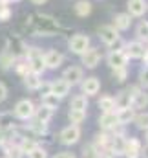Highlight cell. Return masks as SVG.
<instances>
[{
    "label": "cell",
    "mask_w": 148,
    "mask_h": 158,
    "mask_svg": "<svg viewBox=\"0 0 148 158\" xmlns=\"http://www.w3.org/2000/svg\"><path fill=\"white\" fill-rule=\"evenodd\" d=\"M97 37L101 40V44L106 46L108 50H111V48H119L121 50V46H123V35L111 24H101L97 28Z\"/></svg>",
    "instance_id": "1"
},
{
    "label": "cell",
    "mask_w": 148,
    "mask_h": 158,
    "mask_svg": "<svg viewBox=\"0 0 148 158\" xmlns=\"http://www.w3.org/2000/svg\"><path fill=\"white\" fill-rule=\"evenodd\" d=\"M24 57L28 59L31 72L40 74V76H46L48 70L44 66V50L40 46H37V44H28L26 46V52H24Z\"/></svg>",
    "instance_id": "2"
},
{
    "label": "cell",
    "mask_w": 148,
    "mask_h": 158,
    "mask_svg": "<svg viewBox=\"0 0 148 158\" xmlns=\"http://www.w3.org/2000/svg\"><path fill=\"white\" fill-rule=\"evenodd\" d=\"M82 138V129L79 125H72L68 123L66 127H62L57 132V142L64 147V149H72L73 145H77Z\"/></svg>",
    "instance_id": "3"
},
{
    "label": "cell",
    "mask_w": 148,
    "mask_h": 158,
    "mask_svg": "<svg viewBox=\"0 0 148 158\" xmlns=\"http://www.w3.org/2000/svg\"><path fill=\"white\" fill-rule=\"evenodd\" d=\"M66 46H68V52L75 55V57H80L90 46H92V37L84 31H77L73 35H70L66 40Z\"/></svg>",
    "instance_id": "4"
},
{
    "label": "cell",
    "mask_w": 148,
    "mask_h": 158,
    "mask_svg": "<svg viewBox=\"0 0 148 158\" xmlns=\"http://www.w3.org/2000/svg\"><path fill=\"white\" fill-rule=\"evenodd\" d=\"M126 90H128V94H130V107H132L135 112L146 110L148 109V90L141 88L137 83L128 85Z\"/></svg>",
    "instance_id": "5"
},
{
    "label": "cell",
    "mask_w": 148,
    "mask_h": 158,
    "mask_svg": "<svg viewBox=\"0 0 148 158\" xmlns=\"http://www.w3.org/2000/svg\"><path fill=\"white\" fill-rule=\"evenodd\" d=\"M35 109H37V103L31 99V98H22V99H18L17 103H15V107H13V116L17 121H29V119L33 118V114H35Z\"/></svg>",
    "instance_id": "6"
},
{
    "label": "cell",
    "mask_w": 148,
    "mask_h": 158,
    "mask_svg": "<svg viewBox=\"0 0 148 158\" xmlns=\"http://www.w3.org/2000/svg\"><path fill=\"white\" fill-rule=\"evenodd\" d=\"M103 59H104V53H103V50L99 48V46H90L80 57H79V64L84 68V70H95L101 63H103Z\"/></svg>",
    "instance_id": "7"
},
{
    "label": "cell",
    "mask_w": 148,
    "mask_h": 158,
    "mask_svg": "<svg viewBox=\"0 0 148 158\" xmlns=\"http://www.w3.org/2000/svg\"><path fill=\"white\" fill-rule=\"evenodd\" d=\"M146 46H148V44L141 42V40L130 39V40H123V46H121V50L126 53V57H128L130 61H141V59L145 57Z\"/></svg>",
    "instance_id": "8"
},
{
    "label": "cell",
    "mask_w": 148,
    "mask_h": 158,
    "mask_svg": "<svg viewBox=\"0 0 148 158\" xmlns=\"http://www.w3.org/2000/svg\"><path fill=\"white\" fill-rule=\"evenodd\" d=\"M66 63V55L57 50V48H46L44 50V66L48 72H55L59 68H62V64Z\"/></svg>",
    "instance_id": "9"
},
{
    "label": "cell",
    "mask_w": 148,
    "mask_h": 158,
    "mask_svg": "<svg viewBox=\"0 0 148 158\" xmlns=\"http://www.w3.org/2000/svg\"><path fill=\"white\" fill-rule=\"evenodd\" d=\"M110 70H115V68H126L130 66V59L126 57V53L119 48H111L104 53V59H103Z\"/></svg>",
    "instance_id": "10"
},
{
    "label": "cell",
    "mask_w": 148,
    "mask_h": 158,
    "mask_svg": "<svg viewBox=\"0 0 148 158\" xmlns=\"http://www.w3.org/2000/svg\"><path fill=\"white\" fill-rule=\"evenodd\" d=\"M101 77L97 76H84V79L79 85V92L84 94L86 98H97L101 94Z\"/></svg>",
    "instance_id": "11"
},
{
    "label": "cell",
    "mask_w": 148,
    "mask_h": 158,
    "mask_svg": "<svg viewBox=\"0 0 148 158\" xmlns=\"http://www.w3.org/2000/svg\"><path fill=\"white\" fill-rule=\"evenodd\" d=\"M143 140L135 134H128L126 136V145H124V155L123 158H141L143 151Z\"/></svg>",
    "instance_id": "12"
},
{
    "label": "cell",
    "mask_w": 148,
    "mask_h": 158,
    "mask_svg": "<svg viewBox=\"0 0 148 158\" xmlns=\"http://www.w3.org/2000/svg\"><path fill=\"white\" fill-rule=\"evenodd\" d=\"M84 68L80 66V64H70V66H66L64 70H62V74H60V77L64 79V81H68L72 86H79L80 85V81L84 79Z\"/></svg>",
    "instance_id": "13"
},
{
    "label": "cell",
    "mask_w": 148,
    "mask_h": 158,
    "mask_svg": "<svg viewBox=\"0 0 148 158\" xmlns=\"http://www.w3.org/2000/svg\"><path fill=\"white\" fill-rule=\"evenodd\" d=\"M110 24L119 31V33H126V31L134 26V19H132L126 11H119V13H115V15L111 17Z\"/></svg>",
    "instance_id": "14"
},
{
    "label": "cell",
    "mask_w": 148,
    "mask_h": 158,
    "mask_svg": "<svg viewBox=\"0 0 148 158\" xmlns=\"http://www.w3.org/2000/svg\"><path fill=\"white\" fill-rule=\"evenodd\" d=\"M126 13L132 19H145L148 13V0H126Z\"/></svg>",
    "instance_id": "15"
},
{
    "label": "cell",
    "mask_w": 148,
    "mask_h": 158,
    "mask_svg": "<svg viewBox=\"0 0 148 158\" xmlns=\"http://www.w3.org/2000/svg\"><path fill=\"white\" fill-rule=\"evenodd\" d=\"M51 81V94L53 96H57L60 101L62 99H66L70 94H72V85L68 83V81H64L62 77H55V79H49Z\"/></svg>",
    "instance_id": "16"
},
{
    "label": "cell",
    "mask_w": 148,
    "mask_h": 158,
    "mask_svg": "<svg viewBox=\"0 0 148 158\" xmlns=\"http://www.w3.org/2000/svg\"><path fill=\"white\" fill-rule=\"evenodd\" d=\"M17 57H18V53H17L9 44H6V48L0 52V70H2V72L13 70V64H15Z\"/></svg>",
    "instance_id": "17"
},
{
    "label": "cell",
    "mask_w": 148,
    "mask_h": 158,
    "mask_svg": "<svg viewBox=\"0 0 148 158\" xmlns=\"http://www.w3.org/2000/svg\"><path fill=\"white\" fill-rule=\"evenodd\" d=\"M97 125H99V131L111 132L119 125V121H117V110H113V112H101L99 118H97Z\"/></svg>",
    "instance_id": "18"
},
{
    "label": "cell",
    "mask_w": 148,
    "mask_h": 158,
    "mask_svg": "<svg viewBox=\"0 0 148 158\" xmlns=\"http://www.w3.org/2000/svg\"><path fill=\"white\" fill-rule=\"evenodd\" d=\"M110 151L115 158H123L124 155V145H126V136L128 134H115V132H110Z\"/></svg>",
    "instance_id": "19"
},
{
    "label": "cell",
    "mask_w": 148,
    "mask_h": 158,
    "mask_svg": "<svg viewBox=\"0 0 148 158\" xmlns=\"http://www.w3.org/2000/svg\"><path fill=\"white\" fill-rule=\"evenodd\" d=\"M42 81H44V76L35 74V72H29V74H26L22 77V85H24V88L28 92H37L38 88H40V85H42Z\"/></svg>",
    "instance_id": "20"
},
{
    "label": "cell",
    "mask_w": 148,
    "mask_h": 158,
    "mask_svg": "<svg viewBox=\"0 0 148 158\" xmlns=\"http://www.w3.org/2000/svg\"><path fill=\"white\" fill-rule=\"evenodd\" d=\"M73 13L79 19H86L93 13V4L92 0H75L73 2Z\"/></svg>",
    "instance_id": "21"
},
{
    "label": "cell",
    "mask_w": 148,
    "mask_h": 158,
    "mask_svg": "<svg viewBox=\"0 0 148 158\" xmlns=\"http://www.w3.org/2000/svg\"><path fill=\"white\" fill-rule=\"evenodd\" d=\"M97 109L99 112H113L115 109V99L111 94H99L97 96Z\"/></svg>",
    "instance_id": "22"
},
{
    "label": "cell",
    "mask_w": 148,
    "mask_h": 158,
    "mask_svg": "<svg viewBox=\"0 0 148 158\" xmlns=\"http://www.w3.org/2000/svg\"><path fill=\"white\" fill-rule=\"evenodd\" d=\"M70 109H73V110H84V112H88V109H90V98H86L84 94H73L72 98H70Z\"/></svg>",
    "instance_id": "23"
},
{
    "label": "cell",
    "mask_w": 148,
    "mask_h": 158,
    "mask_svg": "<svg viewBox=\"0 0 148 158\" xmlns=\"http://www.w3.org/2000/svg\"><path fill=\"white\" fill-rule=\"evenodd\" d=\"M55 116V112L51 110V109H48V107H44V105H40L38 103L37 109H35V114H33V118L35 121H40V123H49L51 119Z\"/></svg>",
    "instance_id": "24"
},
{
    "label": "cell",
    "mask_w": 148,
    "mask_h": 158,
    "mask_svg": "<svg viewBox=\"0 0 148 158\" xmlns=\"http://www.w3.org/2000/svg\"><path fill=\"white\" fill-rule=\"evenodd\" d=\"M134 39L148 44V20L146 19H139V22L135 24V28H134Z\"/></svg>",
    "instance_id": "25"
},
{
    "label": "cell",
    "mask_w": 148,
    "mask_h": 158,
    "mask_svg": "<svg viewBox=\"0 0 148 158\" xmlns=\"http://www.w3.org/2000/svg\"><path fill=\"white\" fill-rule=\"evenodd\" d=\"M135 114H137V112H135L132 107H128V109H119V110H117V121H119V125L130 127V125L134 123Z\"/></svg>",
    "instance_id": "26"
},
{
    "label": "cell",
    "mask_w": 148,
    "mask_h": 158,
    "mask_svg": "<svg viewBox=\"0 0 148 158\" xmlns=\"http://www.w3.org/2000/svg\"><path fill=\"white\" fill-rule=\"evenodd\" d=\"M13 72H15L20 79L24 77L26 74H29V72H31L29 63H28V59H26L24 55H18V57H17V61H15V64H13Z\"/></svg>",
    "instance_id": "27"
},
{
    "label": "cell",
    "mask_w": 148,
    "mask_h": 158,
    "mask_svg": "<svg viewBox=\"0 0 148 158\" xmlns=\"http://www.w3.org/2000/svg\"><path fill=\"white\" fill-rule=\"evenodd\" d=\"M113 99H115V109L117 110L119 109H128L130 107V94H128L126 86L121 88V90H117L115 96H113Z\"/></svg>",
    "instance_id": "28"
},
{
    "label": "cell",
    "mask_w": 148,
    "mask_h": 158,
    "mask_svg": "<svg viewBox=\"0 0 148 158\" xmlns=\"http://www.w3.org/2000/svg\"><path fill=\"white\" fill-rule=\"evenodd\" d=\"M86 119H88V112H84V110H73V109H68V121H70L72 125H79V127H82Z\"/></svg>",
    "instance_id": "29"
},
{
    "label": "cell",
    "mask_w": 148,
    "mask_h": 158,
    "mask_svg": "<svg viewBox=\"0 0 148 158\" xmlns=\"http://www.w3.org/2000/svg\"><path fill=\"white\" fill-rule=\"evenodd\" d=\"M38 99H40V105H44V107L51 109L53 112H57V110L60 109V99H59L57 96H53V94H46V96H40Z\"/></svg>",
    "instance_id": "30"
},
{
    "label": "cell",
    "mask_w": 148,
    "mask_h": 158,
    "mask_svg": "<svg viewBox=\"0 0 148 158\" xmlns=\"http://www.w3.org/2000/svg\"><path fill=\"white\" fill-rule=\"evenodd\" d=\"M110 76H111V79H113L115 83L124 85V83L130 79V66H126V68H115V70H110Z\"/></svg>",
    "instance_id": "31"
},
{
    "label": "cell",
    "mask_w": 148,
    "mask_h": 158,
    "mask_svg": "<svg viewBox=\"0 0 148 158\" xmlns=\"http://www.w3.org/2000/svg\"><path fill=\"white\" fill-rule=\"evenodd\" d=\"M137 131L145 132L148 131V110H143V112H137L135 118H134V123H132Z\"/></svg>",
    "instance_id": "32"
},
{
    "label": "cell",
    "mask_w": 148,
    "mask_h": 158,
    "mask_svg": "<svg viewBox=\"0 0 148 158\" xmlns=\"http://www.w3.org/2000/svg\"><path fill=\"white\" fill-rule=\"evenodd\" d=\"M24 158H49V151L44 143H38L37 147H33Z\"/></svg>",
    "instance_id": "33"
},
{
    "label": "cell",
    "mask_w": 148,
    "mask_h": 158,
    "mask_svg": "<svg viewBox=\"0 0 148 158\" xmlns=\"http://www.w3.org/2000/svg\"><path fill=\"white\" fill-rule=\"evenodd\" d=\"M141 88H145L148 90V66L145 64H141V68H139V72H137V81H135Z\"/></svg>",
    "instance_id": "34"
},
{
    "label": "cell",
    "mask_w": 148,
    "mask_h": 158,
    "mask_svg": "<svg viewBox=\"0 0 148 158\" xmlns=\"http://www.w3.org/2000/svg\"><path fill=\"white\" fill-rule=\"evenodd\" d=\"M80 158H101V156H99V153L92 147V143L88 142V143H84L82 149H80Z\"/></svg>",
    "instance_id": "35"
},
{
    "label": "cell",
    "mask_w": 148,
    "mask_h": 158,
    "mask_svg": "<svg viewBox=\"0 0 148 158\" xmlns=\"http://www.w3.org/2000/svg\"><path fill=\"white\" fill-rule=\"evenodd\" d=\"M13 19V9L7 4H0V22H9Z\"/></svg>",
    "instance_id": "36"
},
{
    "label": "cell",
    "mask_w": 148,
    "mask_h": 158,
    "mask_svg": "<svg viewBox=\"0 0 148 158\" xmlns=\"http://www.w3.org/2000/svg\"><path fill=\"white\" fill-rule=\"evenodd\" d=\"M49 158H79V156H77V153H73L72 149H60V151L49 155Z\"/></svg>",
    "instance_id": "37"
},
{
    "label": "cell",
    "mask_w": 148,
    "mask_h": 158,
    "mask_svg": "<svg viewBox=\"0 0 148 158\" xmlns=\"http://www.w3.org/2000/svg\"><path fill=\"white\" fill-rule=\"evenodd\" d=\"M37 94H38V98L40 96H46V94H51V81L49 79H44L42 81V85H40V88L37 90Z\"/></svg>",
    "instance_id": "38"
},
{
    "label": "cell",
    "mask_w": 148,
    "mask_h": 158,
    "mask_svg": "<svg viewBox=\"0 0 148 158\" xmlns=\"http://www.w3.org/2000/svg\"><path fill=\"white\" fill-rule=\"evenodd\" d=\"M7 98H9V86L4 81H0V105L4 101H7Z\"/></svg>",
    "instance_id": "39"
},
{
    "label": "cell",
    "mask_w": 148,
    "mask_h": 158,
    "mask_svg": "<svg viewBox=\"0 0 148 158\" xmlns=\"http://www.w3.org/2000/svg\"><path fill=\"white\" fill-rule=\"evenodd\" d=\"M33 6H37V7H40V6H44V4H48V0H29Z\"/></svg>",
    "instance_id": "40"
},
{
    "label": "cell",
    "mask_w": 148,
    "mask_h": 158,
    "mask_svg": "<svg viewBox=\"0 0 148 158\" xmlns=\"http://www.w3.org/2000/svg\"><path fill=\"white\" fill-rule=\"evenodd\" d=\"M141 158H148V143L143 145V151H141Z\"/></svg>",
    "instance_id": "41"
},
{
    "label": "cell",
    "mask_w": 148,
    "mask_h": 158,
    "mask_svg": "<svg viewBox=\"0 0 148 158\" xmlns=\"http://www.w3.org/2000/svg\"><path fill=\"white\" fill-rule=\"evenodd\" d=\"M18 2H22V0H0V4H7V6H11V4H18Z\"/></svg>",
    "instance_id": "42"
},
{
    "label": "cell",
    "mask_w": 148,
    "mask_h": 158,
    "mask_svg": "<svg viewBox=\"0 0 148 158\" xmlns=\"http://www.w3.org/2000/svg\"><path fill=\"white\" fill-rule=\"evenodd\" d=\"M143 134H145V142H143V143H148V131H145Z\"/></svg>",
    "instance_id": "43"
}]
</instances>
